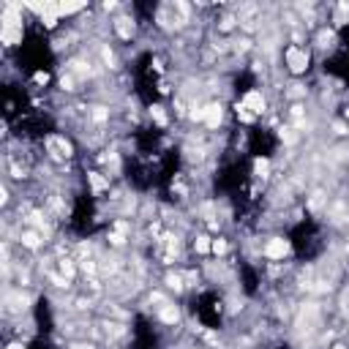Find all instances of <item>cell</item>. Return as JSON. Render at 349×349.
Returning <instances> with one entry per match:
<instances>
[{"mask_svg": "<svg viewBox=\"0 0 349 349\" xmlns=\"http://www.w3.org/2000/svg\"><path fill=\"white\" fill-rule=\"evenodd\" d=\"M284 60H287V68L292 74H306L308 63H311V55H308L306 46H287V52H284Z\"/></svg>", "mask_w": 349, "mask_h": 349, "instance_id": "1", "label": "cell"}, {"mask_svg": "<svg viewBox=\"0 0 349 349\" xmlns=\"http://www.w3.org/2000/svg\"><path fill=\"white\" fill-rule=\"evenodd\" d=\"M262 251H265L267 259H284L289 254V240H287V237H270Z\"/></svg>", "mask_w": 349, "mask_h": 349, "instance_id": "2", "label": "cell"}, {"mask_svg": "<svg viewBox=\"0 0 349 349\" xmlns=\"http://www.w3.org/2000/svg\"><path fill=\"white\" fill-rule=\"evenodd\" d=\"M240 104L248 109V112H254V115H262L265 112V107H267V101H265V96H262V90H248L245 96L240 98Z\"/></svg>", "mask_w": 349, "mask_h": 349, "instance_id": "3", "label": "cell"}, {"mask_svg": "<svg viewBox=\"0 0 349 349\" xmlns=\"http://www.w3.org/2000/svg\"><path fill=\"white\" fill-rule=\"evenodd\" d=\"M221 120H224V107L221 104H208L205 107V126H208V129H218L221 126Z\"/></svg>", "mask_w": 349, "mask_h": 349, "instance_id": "4", "label": "cell"}, {"mask_svg": "<svg viewBox=\"0 0 349 349\" xmlns=\"http://www.w3.org/2000/svg\"><path fill=\"white\" fill-rule=\"evenodd\" d=\"M158 319H161L164 325H178V322H180V311H178L174 306L166 303V306L158 308Z\"/></svg>", "mask_w": 349, "mask_h": 349, "instance_id": "5", "label": "cell"}, {"mask_svg": "<svg viewBox=\"0 0 349 349\" xmlns=\"http://www.w3.org/2000/svg\"><path fill=\"white\" fill-rule=\"evenodd\" d=\"M115 30H117V36H120V38H126V41H129V38L134 36V22H131L129 17H117V19H115Z\"/></svg>", "mask_w": 349, "mask_h": 349, "instance_id": "6", "label": "cell"}, {"mask_svg": "<svg viewBox=\"0 0 349 349\" xmlns=\"http://www.w3.org/2000/svg\"><path fill=\"white\" fill-rule=\"evenodd\" d=\"M87 180H90L93 194H101V191H107V188H109V180L101 178V172H87Z\"/></svg>", "mask_w": 349, "mask_h": 349, "instance_id": "7", "label": "cell"}, {"mask_svg": "<svg viewBox=\"0 0 349 349\" xmlns=\"http://www.w3.org/2000/svg\"><path fill=\"white\" fill-rule=\"evenodd\" d=\"M79 11H85V6L82 3H58V17H71V14H79Z\"/></svg>", "mask_w": 349, "mask_h": 349, "instance_id": "8", "label": "cell"}, {"mask_svg": "<svg viewBox=\"0 0 349 349\" xmlns=\"http://www.w3.org/2000/svg\"><path fill=\"white\" fill-rule=\"evenodd\" d=\"M194 251L196 254H213V240H210L208 235H200L194 240Z\"/></svg>", "mask_w": 349, "mask_h": 349, "instance_id": "9", "label": "cell"}, {"mask_svg": "<svg viewBox=\"0 0 349 349\" xmlns=\"http://www.w3.org/2000/svg\"><path fill=\"white\" fill-rule=\"evenodd\" d=\"M109 243H112V245H123L126 243V224H117L115 229H109Z\"/></svg>", "mask_w": 349, "mask_h": 349, "instance_id": "10", "label": "cell"}, {"mask_svg": "<svg viewBox=\"0 0 349 349\" xmlns=\"http://www.w3.org/2000/svg\"><path fill=\"white\" fill-rule=\"evenodd\" d=\"M235 115H237V120H240V123H245V126H251L254 120H257V115H254V112H248V109H245L243 104H237V107H235Z\"/></svg>", "mask_w": 349, "mask_h": 349, "instance_id": "11", "label": "cell"}, {"mask_svg": "<svg viewBox=\"0 0 349 349\" xmlns=\"http://www.w3.org/2000/svg\"><path fill=\"white\" fill-rule=\"evenodd\" d=\"M166 287L174 289V292H183V276H180V273H169V276H166Z\"/></svg>", "mask_w": 349, "mask_h": 349, "instance_id": "12", "label": "cell"}, {"mask_svg": "<svg viewBox=\"0 0 349 349\" xmlns=\"http://www.w3.org/2000/svg\"><path fill=\"white\" fill-rule=\"evenodd\" d=\"M150 117L156 120V126H166V112H164V107H150Z\"/></svg>", "mask_w": 349, "mask_h": 349, "instance_id": "13", "label": "cell"}, {"mask_svg": "<svg viewBox=\"0 0 349 349\" xmlns=\"http://www.w3.org/2000/svg\"><path fill=\"white\" fill-rule=\"evenodd\" d=\"M19 240L25 243L28 248H36V245H38V232H33V229H28V232H22Z\"/></svg>", "mask_w": 349, "mask_h": 349, "instance_id": "14", "label": "cell"}, {"mask_svg": "<svg viewBox=\"0 0 349 349\" xmlns=\"http://www.w3.org/2000/svg\"><path fill=\"white\" fill-rule=\"evenodd\" d=\"M254 172H257V178L265 180L267 172H270V161H257V164H254Z\"/></svg>", "mask_w": 349, "mask_h": 349, "instance_id": "15", "label": "cell"}, {"mask_svg": "<svg viewBox=\"0 0 349 349\" xmlns=\"http://www.w3.org/2000/svg\"><path fill=\"white\" fill-rule=\"evenodd\" d=\"M227 248H229V245H227L224 237H216V240H213V254H216V257H224Z\"/></svg>", "mask_w": 349, "mask_h": 349, "instance_id": "16", "label": "cell"}, {"mask_svg": "<svg viewBox=\"0 0 349 349\" xmlns=\"http://www.w3.org/2000/svg\"><path fill=\"white\" fill-rule=\"evenodd\" d=\"M60 270H63V276H68V279L74 276V265H71V259H63L60 262Z\"/></svg>", "mask_w": 349, "mask_h": 349, "instance_id": "17", "label": "cell"}, {"mask_svg": "<svg viewBox=\"0 0 349 349\" xmlns=\"http://www.w3.org/2000/svg\"><path fill=\"white\" fill-rule=\"evenodd\" d=\"M36 82H38V85H46V82H49V77H46V74H41V71H38V74H36Z\"/></svg>", "mask_w": 349, "mask_h": 349, "instance_id": "18", "label": "cell"}, {"mask_svg": "<svg viewBox=\"0 0 349 349\" xmlns=\"http://www.w3.org/2000/svg\"><path fill=\"white\" fill-rule=\"evenodd\" d=\"M9 349H25V346L22 344H9Z\"/></svg>", "mask_w": 349, "mask_h": 349, "instance_id": "19", "label": "cell"}, {"mask_svg": "<svg viewBox=\"0 0 349 349\" xmlns=\"http://www.w3.org/2000/svg\"><path fill=\"white\" fill-rule=\"evenodd\" d=\"M333 349H344V346H341V344H336V346H333Z\"/></svg>", "mask_w": 349, "mask_h": 349, "instance_id": "20", "label": "cell"}]
</instances>
